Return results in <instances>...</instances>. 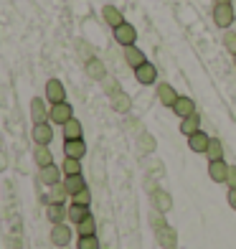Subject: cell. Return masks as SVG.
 <instances>
[{
    "label": "cell",
    "instance_id": "cell-1",
    "mask_svg": "<svg viewBox=\"0 0 236 249\" xmlns=\"http://www.w3.org/2000/svg\"><path fill=\"white\" fill-rule=\"evenodd\" d=\"M234 20H236V13H234L231 3H216L213 5V23H216L219 28L229 31L234 26Z\"/></svg>",
    "mask_w": 236,
    "mask_h": 249
},
{
    "label": "cell",
    "instance_id": "cell-2",
    "mask_svg": "<svg viewBox=\"0 0 236 249\" xmlns=\"http://www.w3.org/2000/svg\"><path fill=\"white\" fill-rule=\"evenodd\" d=\"M115 31V41L119 43L122 49H127V46H135V41H137V31H135V26H130L127 20L122 26H117V28H112Z\"/></svg>",
    "mask_w": 236,
    "mask_h": 249
},
{
    "label": "cell",
    "instance_id": "cell-3",
    "mask_svg": "<svg viewBox=\"0 0 236 249\" xmlns=\"http://www.w3.org/2000/svg\"><path fill=\"white\" fill-rule=\"evenodd\" d=\"M74 117V109H71V105L69 102H61V105H51V115H49V120L53 122V124H64L69 122Z\"/></svg>",
    "mask_w": 236,
    "mask_h": 249
},
{
    "label": "cell",
    "instance_id": "cell-4",
    "mask_svg": "<svg viewBox=\"0 0 236 249\" xmlns=\"http://www.w3.org/2000/svg\"><path fill=\"white\" fill-rule=\"evenodd\" d=\"M71 236H74V231L66 224H53V229H51V244L53 247H69Z\"/></svg>",
    "mask_w": 236,
    "mask_h": 249
},
{
    "label": "cell",
    "instance_id": "cell-5",
    "mask_svg": "<svg viewBox=\"0 0 236 249\" xmlns=\"http://www.w3.org/2000/svg\"><path fill=\"white\" fill-rule=\"evenodd\" d=\"M46 97H49V105H61V102H66V89L59 79H49L46 82Z\"/></svg>",
    "mask_w": 236,
    "mask_h": 249
},
{
    "label": "cell",
    "instance_id": "cell-6",
    "mask_svg": "<svg viewBox=\"0 0 236 249\" xmlns=\"http://www.w3.org/2000/svg\"><path fill=\"white\" fill-rule=\"evenodd\" d=\"M135 79H137L142 87H150V84L157 82V69H155L150 61H145L142 66H137V69H135Z\"/></svg>",
    "mask_w": 236,
    "mask_h": 249
},
{
    "label": "cell",
    "instance_id": "cell-7",
    "mask_svg": "<svg viewBox=\"0 0 236 249\" xmlns=\"http://www.w3.org/2000/svg\"><path fill=\"white\" fill-rule=\"evenodd\" d=\"M229 163L226 160H211L208 163V176L213 183H226V178H229Z\"/></svg>",
    "mask_w": 236,
    "mask_h": 249
},
{
    "label": "cell",
    "instance_id": "cell-8",
    "mask_svg": "<svg viewBox=\"0 0 236 249\" xmlns=\"http://www.w3.org/2000/svg\"><path fill=\"white\" fill-rule=\"evenodd\" d=\"M49 115H51V107H46V102H43L41 97H33L31 99V117L33 122H49Z\"/></svg>",
    "mask_w": 236,
    "mask_h": 249
},
{
    "label": "cell",
    "instance_id": "cell-9",
    "mask_svg": "<svg viewBox=\"0 0 236 249\" xmlns=\"http://www.w3.org/2000/svg\"><path fill=\"white\" fill-rule=\"evenodd\" d=\"M31 138L36 140V145H51V140H53V130H51V124H49V122H38V124H33Z\"/></svg>",
    "mask_w": 236,
    "mask_h": 249
},
{
    "label": "cell",
    "instance_id": "cell-10",
    "mask_svg": "<svg viewBox=\"0 0 236 249\" xmlns=\"http://www.w3.org/2000/svg\"><path fill=\"white\" fill-rule=\"evenodd\" d=\"M208 145H211V135H206L203 130H198V132H193L188 138V148L193 153H206Z\"/></svg>",
    "mask_w": 236,
    "mask_h": 249
},
{
    "label": "cell",
    "instance_id": "cell-11",
    "mask_svg": "<svg viewBox=\"0 0 236 249\" xmlns=\"http://www.w3.org/2000/svg\"><path fill=\"white\" fill-rule=\"evenodd\" d=\"M64 155L66 158H82L86 155V142H84V138H79V140H64Z\"/></svg>",
    "mask_w": 236,
    "mask_h": 249
},
{
    "label": "cell",
    "instance_id": "cell-12",
    "mask_svg": "<svg viewBox=\"0 0 236 249\" xmlns=\"http://www.w3.org/2000/svg\"><path fill=\"white\" fill-rule=\"evenodd\" d=\"M61 168H56V165H46V168H41L38 171V180L41 183H46V186H56V183H61Z\"/></svg>",
    "mask_w": 236,
    "mask_h": 249
},
{
    "label": "cell",
    "instance_id": "cell-13",
    "mask_svg": "<svg viewBox=\"0 0 236 249\" xmlns=\"http://www.w3.org/2000/svg\"><path fill=\"white\" fill-rule=\"evenodd\" d=\"M173 112L178 117H190V115H196V102L190 99V97H178V102L173 105Z\"/></svg>",
    "mask_w": 236,
    "mask_h": 249
},
{
    "label": "cell",
    "instance_id": "cell-14",
    "mask_svg": "<svg viewBox=\"0 0 236 249\" xmlns=\"http://www.w3.org/2000/svg\"><path fill=\"white\" fill-rule=\"evenodd\" d=\"M125 61H127L130 69H137V66H142L145 61H148V56H145V51L137 49V46H127L125 49Z\"/></svg>",
    "mask_w": 236,
    "mask_h": 249
},
{
    "label": "cell",
    "instance_id": "cell-15",
    "mask_svg": "<svg viewBox=\"0 0 236 249\" xmlns=\"http://www.w3.org/2000/svg\"><path fill=\"white\" fill-rule=\"evenodd\" d=\"M46 216H49L51 224H64L66 219H69V209H66L64 203H49Z\"/></svg>",
    "mask_w": 236,
    "mask_h": 249
},
{
    "label": "cell",
    "instance_id": "cell-16",
    "mask_svg": "<svg viewBox=\"0 0 236 249\" xmlns=\"http://www.w3.org/2000/svg\"><path fill=\"white\" fill-rule=\"evenodd\" d=\"M64 188L69 191V196H76V194H82V191H86V180H84L82 173L79 176H66L64 178Z\"/></svg>",
    "mask_w": 236,
    "mask_h": 249
},
{
    "label": "cell",
    "instance_id": "cell-17",
    "mask_svg": "<svg viewBox=\"0 0 236 249\" xmlns=\"http://www.w3.org/2000/svg\"><path fill=\"white\" fill-rule=\"evenodd\" d=\"M102 18H104V23H107L109 28H117V26L125 23V16H122L115 5H104V8H102Z\"/></svg>",
    "mask_w": 236,
    "mask_h": 249
},
{
    "label": "cell",
    "instance_id": "cell-18",
    "mask_svg": "<svg viewBox=\"0 0 236 249\" xmlns=\"http://www.w3.org/2000/svg\"><path fill=\"white\" fill-rule=\"evenodd\" d=\"M157 97H160V102H163L165 107L173 109V105L178 102V97H181V94H178L170 84H157Z\"/></svg>",
    "mask_w": 236,
    "mask_h": 249
},
{
    "label": "cell",
    "instance_id": "cell-19",
    "mask_svg": "<svg viewBox=\"0 0 236 249\" xmlns=\"http://www.w3.org/2000/svg\"><path fill=\"white\" fill-rule=\"evenodd\" d=\"M109 102H112V109H117V112H130V107H132V102H130V94H125L119 89V92H115V94H109Z\"/></svg>",
    "mask_w": 236,
    "mask_h": 249
},
{
    "label": "cell",
    "instance_id": "cell-20",
    "mask_svg": "<svg viewBox=\"0 0 236 249\" xmlns=\"http://www.w3.org/2000/svg\"><path fill=\"white\" fill-rule=\"evenodd\" d=\"M33 160L38 163V168L53 165V155H51V150H49V145H36V150H33Z\"/></svg>",
    "mask_w": 236,
    "mask_h": 249
},
{
    "label": "cell",
    "instance_id": "cell-21",
    "mask_svg": "<svg viewBox=\"0 0 236 249\" xmlns=\"http://www.w3.org/2000/svg\"><path fill=\"white\" fill-rule=\"evenodd\" d=\"M152 203H155V209L160 213H168L173 209V198H170V194H165V191H155V194H152Z\"/></svg>",
    "mask_w": 236,
    "mask_h": 249
},
{
    "label": "cell",
    "instance_id": "cell-22",
    "mask_svg": "<svg viewBox=\"0 0 236 249\" xmlns=\"http://www.w3.org/2000/svg\"><path fill=\"white\" fill-rule=\"evenodd\" d=\"M84 135V127H82V122H79L76 117H71L69 122L64 124V138L66 140H79Z\"/></svg>",
    "mask_w": 236,
    "mask_h": 249
},
{
    "label": "cell",
    "instance_id": "cell-23",
    "mask_svg": "<svg viewBox=\"0 0 236 249\" xmlns=\"http://www.w3.org/2000/svg\"><path fill=\"white\" fill-rule=\"evenodd\" d=\"M201 130V117L198 115H190V117H183L181 120V132L185 135V138H190L193 132Z\"/></svg>",
    "mask_w": 236,
    "mask_h": 249
},
{
    "label": "cell",
    "instance_id": "cell-24",
    "mask_svg": "<svg viewBox=\"0 0 236 249\" xmlns=\"http://www.w3.org/2000/svg\"><path fill=\"white\" fill-rule=\"evenodd\" d=\"M49 203H64L66 198H69V191L64 188V183H56V186H49Z\"/></svg>",
    "mask_w": 236,
    "mask_h": 249
},
{
    "label": "cell",
    "instance_id": "cell-25",
    "mask_svg": "<svg viewBox=\"0 0 236 249\" xmlns=\"http://www.w3.org/2000/svg\"><path fill=\"white\" fill-rule=\"evenodd\" d=\"M86 216H89V206H79V203H71L69 206V221L82 224Z\"/></svg>",
    "mask_w": 236,
    "mask_h": 249
},
{
    "label": "cell",
    "instance_id": "cell-26",
    "mask_svg": "<svg viewBox=\"0 0 236 249\" xmlns=\"http://www.w3.org/2000/svg\"><path fill=\"white\" fill-rule=\"evenodd\" d=\"M61 171H64V176H79L82 173V160L79 158H64Z\"/></svg>",
    "mask_w": 236,
    "mask_h": 249
},
{
    "label": "cell",
    "instance_id": "cell-27",
    "mask_svg": "<svg viewBox=\"0 0 236 249\" xmlns=\"http://www.w3.org/2000/svg\"><path fill=\"white\" fill-rule=\"evenodd\" d=\"M86 71H89V76H94V79H104L107 76L104 64L99 59H86Z\"/></svg>",
    "mask_w": 236,
    "mask_h": 249
},
{
    "label": "cell",
    "instance_id": "cell-28",
    "mask_svg": "<svg viewBox=\"0 0 236 249\" xmlns=\"http://www.w3.org/2000/svg\"><path fill=\"white\" fill-rule=\"evenodd\" d=\"M206 155H208V163L211 160H223V145H221L219 138H211V145H208Z\"/></svg>",
    "mask_w": 236,
    "mask_h": 249
},
{
    "label": "cell",
    "instance_id": "cell-29",
    "mask_svg": "<svg viewBox=\"0 0 236 249\" xmlns=\"http://www.w3.org/2000/svg\"><path fill=\"white\" fill-rule=\"evenodd\" d=\"M76 231H79V236H89V234L97 231V221H94L92 213H89V216H86L82 224H76Z\"/></svg>",
    "mask_w": 236,
    "mask_h": 249
},
{
    "label": "cell",
    "instance_id": "cell-30",
    "mask_svg": "<svg viewBox=\"0 0 236 249\" xmlns=\"http://www.w3.org/2000/svg\"><path fill=\"white\" fill-rule=\"evenodd\" d=\"M157 239H160V244H163L165 249H173V247H175V231L168 229V226H163V229L157 231Z\"/></svg>",
    "mask_w": 236,
    "mask_h": 249
},
{
    "label": "cell",
    "instance_id": "cell-31",
    "mask_svg": "<svg viewBox=\"0 0 236 249\" xmlns=\"http://www.w3.org/2000/svg\"><path fill=\"white\" fill-rule=\"evenodd\" d=\"M76 249H99V239L97 234H89V236H79Z\"/></svg>",
    "mask_w": 236,
    "mask_h": 249
},
{
    "label": "cell",
    "instance_id": "cell-32",
    "mask_svg": "<svg viewBox=\"0 0 236 249\" xmlns=\"http://www.w3.org/2000/svg\"><path fill=\"white\" fill-rule=\"evenodd\" d=\"M223 46H226V51H231V56L236 53V33L234 31L223 33Z\"/></svg>",
    "mask_w": 236,
    "mask_h": 249
},
{
    "label": "cell",
    "instance_id": "cell-33",
    "mask_svg": "<svg viewBox=\"0 0 236 249\" xmlns=\"http://www.w3.org/2000/svg\"><path fill=\"white\" fill-rule=\"evenodd\" d=\"M71 198H74L71 203H79V206H89V203H92V194H89V188L82 191V194H76V196H71Z\"/></svg>",
    "mask_w": 236,
    "mask_h": 249
},
{
    "label": "cell",
    "instance_id": "cell-34",
    "mask_svg": "<svg viewBox=\"0 0 236 249\" xmlns=\"http://www.w3.org/2000/svg\"><path fill=\"white\" fill-rule=\"evenodd\" d=\"M140 145H142V150H155V140L150 138V135H142V138H140Z\"/></svg>",
    "mask_w": 236,
    "mask_h": 249
},
{
    "label": "cell",
    "instance_id": "cell-35",
    "mask_svg": "<svg viewBox=\"0 0 236 249\" xmlns=\"http://www.w3.org/2000/svg\"><path fill=\"white\" fill-rule=\"evenodd\" d=\"M226 183H229V188H236V168H234V165L229 168V178H226Z\"/></svg>",
    "mask_w": 236,
    "mask_h": 249
},
{
    "label": "cell",
    "instance_id": "cell-36",
    "mask_svg": "<svg viewBox=\"0 0 236 249\" xmlns=\"http://www.w3.org/2000/svg\"><path fill=\"white\" fill-rule=\"evenodd\" d=\"M229 206L236 211V188H229Z\"/></svg>",
    "mask_w": 236,
    "mask_h": 249
},
{
    "label": "cell",
    "instance_id": "cell-37",
    "mask_svg": "<svg viewBox=\"0 0 236 249\" xmlns=\"http://www.w3.org/2000/svg\"><path fill=\"white\" fill-rule=\"evenodd\" d=\"M216 3H231V0H216Z\"/></svg>",
    "mask_w": 236,
    "mask_h": 249
},
{
    "label": "cell",
    "instance_id": "cell-38",
    "mask_svg": "<svg viewBox=\"0 0 236 249\" xmlns=\"http://www.w3.org/2000/svg\"><path fill=\"white\" fill-rule=\"evenodd\" d=\"M234 66H236V53H234Z\"/></svg>",
    "mask_w": 236,
    "mask_h": 249
}]
</instances>
